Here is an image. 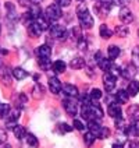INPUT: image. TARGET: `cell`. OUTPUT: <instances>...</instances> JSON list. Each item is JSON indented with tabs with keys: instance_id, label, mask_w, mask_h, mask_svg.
I'll return each instance as SVG.
<instances>
[{
	"instance_id": "cell-41",
	"label": "cell",
	"mask_w": 139,
	"mask_h": 148,
	"mask_svg": "<svg viewBox=\"0 0 139 148\" xmlns=\"http://www.w3.org/2000/svg\"><path fill=\"white\" fill-rule=\"evenodd\" d=\"M128 148H139V141H131Z\"/></svg>"
},
{
	"instance_id": "cell-34",
	"label": "cell",
	"mask_w": 139,
	"mask_h": 148,
	"mask_svg": "<svg viewBox=\"0 0 139 148\" xmlns=\"http://www.w3.org/2000/svg\"><path fill=\"white\" fill-rule=\"evenodd\" d=\"M115 34H117L118 36L124 38V36H127V35L130 34V29H128L127 27H117V28H115Z\"/></svg>"
},
{
	"instance_id": "cell-16",
	"label": "cell",
	"mask_w": 139,
	"mask_h": 148,
	"mask_svg": "<svg viewBox=\"0 0 139 148\" xmlns=\"http://www.w3.org/2000/svg\"><path fill=\"white\" fill-rule=\"evenodd\" d=\"M127 92H128L130 97H135L139 92V81L132 80V81L128 84V87H127Z\"/></svg>"
},
{
	"instance_id": "cell-4",
	"label": "cell",
	"mask_w": 139,
	"mask_h": 148,
	"mask_svg": "<svg viewBox=\"0 0 139 148\" xmlns=\"http://www.w3.org/2000/svg\"><path fill=\"white\" fill-rule=\"evenodd\" d=\"M95 60H96V63L99 64V67L103 70V71H106V73H108L111 69H113V60L111 59H106L100 52H98L96 55H95Z\"/></svg>"
},
{
	"instance_id": "cell-14",
	"label": "cell",
	"mask_w": 139,
	"mask_h": 148,
	"mask_svg": "<svg viewBox=\"0 0 139 148\" xmlns=\"http://www.w3.org/2000/svg\"><path fill=\"white\" fill-rule=\"evenodd\" d=\"M121 74H123L124 78H134V75L136 74V64H135V63L127 64L125 69L121 70Z\"/></svg>"
},
{
	"instance_id": "cell-37",
	"label": "cell",
	"mask_w": 139,
	"mask_h": 148,
	"mask_svg": "<svg viewBox=\"0 0 139 148\" xmlns=\"http://www.w3.org/2000/svg\"><path fill=\"white\" fill-rule=\"evenodd\" d=\"M56 1V4L60 6V7H67V6H70V3H71V0H54Z\"/></svg>"
},
{
	"instance_id": "cell-23",
	"label": "cell",
	"mask_w": 139,
	"mask_h": 148,
	"mask_svg": "<svg viewBox=\"0 0 139 148\" xmlns=\"http://www.w3.org/2000/svg\"><path fill=\"white\" fill-rule=\"evenodd\" d=\"M99 34H100V36H102V38H106V39H108V38H111V36H113V31H111L106 24L100 25V31H99Z\"/></svg>"
},
{
	"instance_id": "cell-31",
	"label": "cell",
	"mask_w": 139,
	"mask_h": 148,
	"mask_svg": "<svg viewBox=\"0 0 139 148\" xmlns=\"http://www.w3.org/2000/svg\"><path fill=\"white\" fill-rule=\"evenodd\" d=\"M130 116H131V119L134 122H138L139 123V106H131L130 109Z\"/></svg>"
},
{
	"instance_id": "cell-8",
	"label": "cell",
	"mask_w": 139,
	"mask_h": 148,
	"mask_svg": "<svg viewBox=\"0 0 139 148\" xmlns=\"http://www.w3.org/2000/svg\"><path fill=\"white\" fill-rule=\"evenodd\" d=\"M108 115H110V117H113L114 120L123 117V109H121V106H120L118 102L110 103V105H108Z\"/></svg>"
},
{
	"instance_id": "cell-1",
	"label": "cell",
	"mask_w": 139,
	"mask_h": 148,
	"mask_svg": "<svg viewBox=\"0 0 139 148\" xmlns=\"http://www.w3.org/2000/svg\"><path fill=\"white\" fill-rule=\"evenodd\" d=\"M81 115L83 119H86L88 122L90 120H100L103 119V109L100 108V105L98 103H93V102H89V103H83L81 108Z\"/></svg>"
},
{
	"instance_id": "cell-40",
	"label": "cell",
	"mask_w": 139,
	"mask_h": 148,
	"mask_svg": "<svg viewBox=\"0 0 139 148\" xmlns=\"http://www.w3.org/2000/svg\"><path fill=\"white\" fill-rule=\"evenodd\" d=\"M128 1H130V0H113V3H114L115 6H123V7L128 3Z\"/></svg>"
},
{
	"instance_id": "cell-26",
	"label": "cell",
	"mask_w": 139,
	"mask_h": 148,
	"mask_svg": "<svg viewBox=\"0 0 139 148\" xmlns=\"http://www.w3.org/2000/svg\"><path fill=\"white\" fill-rule=\"evenodd\" d=\"M98 137L93 134L92 132H86L85 133V136H83V141H85V145L86 147H90L93 143H95V140H96Z\"/></svg>"
},
{
	"instance_id": "cell-43",
	"label": "cell",
	"mask_w": 139,
	"mask_h": 148,
	"mask_svg": "<svg viewBox=\"0 0 139 148\" xmlns=\"http://www.w3.org/2000/svg\"><path fill=\"white\" fill-rule=\"evenodd\" d=\"M31 1H32L33 4H36V3H39V1H42V0H31Z\"/></svg>"
},
{
	"instance_id": "cell-18",
	"label": "cell",
	"mask_w": 139,
	"mask_h": 148,
	"mask_svg": "<svg viewBox=\"0 0 139 148\" xmlns=\"http://www.w3.org/2000/svg\"><path fill=\"white\" fill-rule=\"evenodd\" d=\"M28 14H29V16H31V18L35 21V20H38V18L42 16V10H41V7H39L38 4H33V6H31V7H29V10H28Z\"/></svg>"
},
{
	"instance_id": "cell-17",
	"label": "cell",
	"mask_w": 139,
	"mask_h": 148,
	"mask_svg": "<svg viewBox=\"0 0 139 148\" xmlns=\"http://www.w3.org/2000/svg\"><path fill=\"white\" fill-rule=\"evenodd\" d=\"M70 67L74 69V70H81L85 67V59L83 58H74L71 62H70Z\"/></svg>"
},
{
	"instance_id": "cell-15",
	"label": "cell",
	"mask_w": 139,
	"mask_h": 148,
	"mask_svg": "<svg viewBox=\"0 0 139 148\" xmlns=\"http://www.w3.org/2000/svg\"><path fill=\"white\" fill-rule=\"evenodd\" d=\"M50 55H52V49H50L49 45H41L38 49H36V56L38 59L41 58H50Z\"/></svg>"
},
{
	"instance_id": "cell-39",
	"label": "cell",
	"mask_w": 139,
	"mask_h": 148,
	"mask_svg": "<svg viewBox=\"0 0 139 148\" xmlns=\"http://www.w3.org/2000/svg\"><path fill=\"white\" fill-rule=\"evenodd\" d=\"M6 140H7V134H6V132L3 129H0V144H4Z\"/></svg>"
},
{
	"instance_id": "cell-7",
	"label": "cell",
	"mask_w": 139,
	"mask_h": 148,
	"mask_svg": "<svg viewBox=\"0 0 139 148\" xmlns=\"http://www.w3.org/2000/svg\"><path fill=\"white\" fill-rule=\"evenodd\" d=\"M63 106L66 108V112L68 113V115L71 116H75L77 113H78V103L74 101V98H67L63 101Z\"/></svg>"
},
{
	"instance_id": "cell-46",
	"label": "cell",
	"mask_w": 139,
	"mask_h": 148,
	"mask_svg": "<svg viewBox=\"0 0 139 148\" xmlns=\"http://www.w3.org/2000/svg\"><path fill=\"white\" fill-rule=\"evenodd\" d=\"M78 1H83V0H78Z\"/></svg>"
},
{
	"instance_id": "cell-45",
	"label": "cell",
	"mask_w": 139,
	"mask_h": 148,
	"mask_svg": "<svg viewBox=\"0 0 139 148\" xmlns=\"http://www.w3.org/2000/svg\"><path fill=\"white\" fill-rule=\"evenodd\" d=\"M0 34H1V27H0Z\"/></svg>"
},
{
	"instance_id": "cell-21",
	"label": "cell",
	"mask_w": 139,
	"mask_h": 148,
	"mask_svg": "<svg viewBox=\"0 0 139 148\" xmlns=\"http://www.w3.org/2000/svg\"><path fill=\"white\" fill-rule=\"evenodd\" d=\"M13 77L16 78V80H24L28 77V73L25 71L24 69H21V67H16L14 70H13Z\"/></svg>"
},
{
	"instance_id": "cell-19",
	"label": "cell",
	"mask_w": 139,
	"mask_h": 148,
	"mask_svg": "<svg viewBox=\"0 0 139 148\" xmlns=\"http://www.w3.org/2000/svg\"><path fill=\"white\" fill-rule=\"evenodd\" d=\"M52 69L56 74H61L66 71V63L63 60H56L53 64H52Z\"/></svg>"
},
{
	"instance_id": "cell-29",
	"label": "cell",
	"mask_w": 139,
	"mask_h": 148,
	"mask_svg": "<svg viewBox=\"0 0 139 148\" xmlns=\"http://www.w3.org/2000/svg\"><path fill=\"white\" fill-rule=\"evenodd\" d=\"M113 4H114L113 0H100V4L98 7H102L103 13H108L111 10V7H113Z\"/></svg>"
},
{
	"instance_id": "cell-6",
	"label": "cell",
	"mask_w": 139,
	"mask_h": 148,
	"mask_svg": "<svg viewBox=\"0 0 139 148\" xmlns=\"http://www.w3.org/2000/svg\"><path fill=\"white\" fill-rule=\"evenodd\" d=\"M115 84H117V77L113 75L111 73H106L103 75V85H104V90L107 92H113L115 88Z\"/></svg>"
},
{
	"instance_id": "cell-33",
	"label": "cell",
	"mask_w": 139,
	"mask_h": 148,
	"mask_svg": "<svg viewBox=\"0 0 139 148\" xmlns=\"http://www.w3.org/2000/svg\"><path fill=\"white\" fill-rule=\"evenodd\" d=\"M89 97L92 101H99V99L102 98V91L99 90V88H93L89 92Z\"/></svg>"
},
{
	"instance_id": "cell-11",
	"label": "cell",
	"mask_w": 139,
	"mask_h": 148,
	"mask_svg": "<svg viewBox=\"0 0 139 148\" xmlns=\"http://www.w3.org/2000/svg\"><path fill=\"white\" fill-rule=\"evenodd\" d=\"M49 90L52 94H54V95H57L61 92L63 90V85H61V82L58 80L57 77H50L49 80Z\"/></svg>"
},
{
	"instance_id": "cell-36",
	"label": "cell",
	"mask_w": 139,
	"mask_h": 148,
	"mask_svg": "<svg viewBox=\"0 0 139 148\" xmlns=\"http://www.w3.org/2000/svg\"><path fill=\"white\" fill-rule=\"evenodd\" d=\"M74 127H75L77 130H79V132H83V130H85V124H83V122H81L79 119H75V120H74Z\"/></svg>"
},
{
	"instance_id": "cell-13",
	"label": "cell",
	"mask_w": 139,
	"mask_h": 148,
	"mask_svg": "<svg viewBox=\"0 0 139 148\" xmlns=\"http://www.w3.org/2000/svg\"><path fill=\"white\" fill-rule=\"evenodd\" d=\"M42 32H43V29H42L41 25L38 24L36 21H31V23H29V25H28V34H29L31 36L38 38Z\"/></svg>"
},
{
	"instance_id": "cell-5",
	"label": "cell",
	"mask_w": 139,
	"mask_h": 148,
	"mask_svg": "<svg viewBox=\"0 0 139 148\" xmlns=\"http://www.w3.org/2000/svg\"><path fill=\"white\" fill-rule=\"evenodd\" d=\"M49 32L52 38H56V39H66L68 36V32L64 27L61 25H52L49 28Z\"/></svg>"
},
{
	"instance_id": "cell-28",
	"label": "cell",
	"mask_w": 139,
	"mask_h": 148,
	"mask_svg": "<svg viewBox=\"0 0 139 148\" xmlns=\"http://www.w3.org/2000/svg\"><path fill=\"white\" fill-rule=\"evenodd\" d=\"M38 63H39V67H41L42 70H49L50 67H52V62H50V58H41L38 59Z\"/></svg>"
},
{
	"instance_id": "cell-35",
	"label": "cell",
	"mask_w": 139,
	"mask_h": 148,
	"mask_svg": "<svg viewBox=\"0 0 139 148\" xmlns=\"http://www.w3.org/2000/svg\"><path fill=\"white\" fill-rule=\"evenodd\" d=\"M58 130H61V133H70V132H73V127L67 123H61V124H58Z\"/></svg>"
},
{
	"instance_id": "cell-20",
	"label": "cell",
	"mask_w": 139,
	"mask_h": 148,
	"mask_svg": "<svg viewBox=\"0 0 139 148\" xmlns=\"http://www.w3.org/2000/svg\"><path fill=\"white\" fill-rule=\"evenodd\" d=\"M128 92L125 90H118L117 91V94H115V97H114V99L118 102V103H125L127 101H128Z\"/></svg>"
},
{
	"instance_id": "cell-47",
	"label": "cell",
	"mask_w": 139,
	"mask_h": 148,
	"mask_svg": "<svg viewBox=\"0 0 139 148\" xmlns=\"http://www.w3.org/2000/svg\"><path fill=\"white\" fill-rule=\"evenodd\" d=\"M138 35H139V31H138Z\"/></svg>"
},
{
	"instance_id": "cell-9",
	"label": "cell",
	"mask_w": 139,
	"mask_h": 148,
	"mask_svg": "<svg viewBox=\"0 0 139 148\" xmlns=\"http://www.w3.org/2000/svg\"><path fill=\"white\" fill-rule=\"evenodd\" d=\"M118 18L121 20V23H123V24H131L132 21H134V16H132L131 10H130L128 7H125V6L120 10Z\"/></svg>"
},
{
	"instance_id": "cell-42",
	"label": "cell",
	"mask_w": 139,
	"mask_h": 148,
	"mask_svg": "<svg viewBox=\"0 0 139 148\" xmlns=\"http://www.w3.org/2000/svg\"><path fill=\"white\" fill-rule=\"evenodd\" d=\"M113 148H124V147H123V144H114Z\"/></svg>"
},
{
	"instance_id": "cell-38",
	"label": "cell",
	"mask_w": 139,
	"mask_h": 148,
	"mask_svg": "<svg viewBox=\"0 0 139 148\" xmlns=\"http://www.w3.org/2000/svg\"><path fill=\"white\" fill-rule=\"evenodd\" d=\"M132 56H134V60H135V64H139V46H136V48L134 49Z\"/></svg>"
},
{
	"instance_id": "cell-12",
	"label": "cell",
	"mask_w": 139,
	"mask_h": 148,
	"mask_svg": "<svg viewBox=\"0 0 139 148\" xmlns=\"http://www.w3.org/2000/svg\"><path fill=\"white\" fill-rule=\"evenodd\" d=\"M63 92H64V95L66 97H68V98H77L78 95H79V91H78V88L75 87V85H73V84H64L63 85Z\"/></svg>"
},
{
	"instance_id": "cell-3",
	"label": "cell",
	"mask_w": 139,
	"mask_h": 148,
	"mask_svg": "<svg viewBox=\"0 0 139 148\" xmlns=\"http://www.w3.org/2000/svg\"><path fill=\"white\" fill-rule=\"evenodd\" d=\"M61 16H63L61 7L57 6V4H50L49 7L46 8V13H45V17L49 21H57V20L61 18Z\"/></svg>"
},
{
	"instance_id": "cell-27",
	"label": "cell",
	"mask_w": 139,
	"mask_h": 148,
	"mask_svg": "<svg viewBox=\"0 0 139 148\" xmlns=\"http://www.w3.org/2000/svg\"><path fill=\"white\" fill-rule=\"evenodd\" d=\"M25 141H26V144L31 145V147H38V145H39V141H38V138L33 136L32 133H26Z\"/></svg>"
},
{
	"instance_id": "cell-32",
	"label": "cell",
	"mask_w": 139,
	"mask_h": 148,
	"mask_svg": "<svg viewBox=\"0 0 139 148\" xmlns=\"http://www.w3.org/2000/svg\"><path fill=\"white\" fill-rule=\"evenodd\" d=\"M128 134L139 137V123H138V122H134V123L128 127Z\"/></svg>"
},
{
	"instance_id": "cell-44",
	"label": "cell",
	"mask_w": 139,
	"mask_h": 148,
	"mask_svg": "<svg viewBox=\"0 0 139 148\" xmlns=\"http://www.w3.org/2000/svg\"><path fill=\"white\" fill-rule=\"evenodd\" d=\"M4 148H11V147H10V145H7V144H6V145H4Z\"/></svg>"
},
{
	"instance_id": "cell-25",
	"label": "cell",
	"mask_w": 139,
	"mask_h": 148,
	"mask_svg": "<svg viewBox=\"0 0 139 148\" xmlns=\"http://www.w3.org/2000/svg\"><path fill=\"white\" fill-rule=\"evenodd\" d=\"M11 112V108L7 103H0V119H7Z\"/></svg>"
},
{
	"instance_id": "cell-10",
	"label": "cell",
	"mask_w": 139,
	"mask_h": 148,
	"mask_svg": "<svg viewBox=\"0 0 139 148\" xmlns=\"http://www.w3.org/2000/svg\"><path fill=\"white\" fill-rule=\"evenodd\" d=\"M18 117H20V109H14V110H11L10 112V115L7 117V122H6V127L7 129H14L17 126V120H18Z\"/></svg>"
},
{
	"instance_id": "cell-30",
	"label": "cell",
	"mask_w": 139,
	"mask_h": 148,
	"mask_svg": "<svg viewBox=\"0 0 139 148\" xmlns=\"http://www.w3.org/2000/svg\"><path fill=\"white\" fill-rule=\"evenodd\" d=\"M35 21L41 25V28L43 29V31H46V29H49V28H50V21L46 18V17H42L41 16L38 20H35Z\"/></svg>"
},
{
	"instance_id": "cell-24",
	"label": "cell",
	"mask_w": 139,
	"mask_h": 148,
	"mask_svg": "<svg viewBox=\"0 0 139 148\" xmlns=\"http://www.w3.org/2000/svg\"><path fill=\"white\" fill-rule=\"evenodd\" d=\"M13 132H14V136H16L18 140H22V138H25V136H26V130H25V127H22V126H16L13 129Z\"/></svg>"
},
{
	"instance_id": "cell-2",
	"label": "cell",
	"mask_w": 139,
	"mask_h": 148,
	"mask_svg": "<svg viewBox=\"0 0 139 148\" xmlns=\"http://www.w3.org/2000/svg\"><path fill=\"white\" fill-rule=\"evenodd\" d=\"M77 17H78V20H79L81 27L86 28V29L93 27V18H92V14L89 13V10H88L86 6L79 4V6L77 7Z\"/></svg>"
},
{
	"instance_id": "cell-22",
	"label": "cell",
	"mask_w": 139,
	"mask_h": 148,
	"mask_svg": "<svg viewBox=\"0 0 139 148\" xmlns=\"http://www.w3.org/2000/svg\"><path fill=\"white\" fill-rule=\"evenodd\" d=\"M120 48L118 46H115V45H110L108 46V59H111L113 62H114L115 59L120 56Z\"/></svg>"
}]
</instances>
